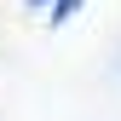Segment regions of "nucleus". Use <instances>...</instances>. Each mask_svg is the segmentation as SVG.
<instances>
[{
  "label": "nucleus",
  "mask_w": 121,
  "mask_h": 121,
  "mask_svg": "<svg viewBox=\"0 0 121 121\" xmlns=\"http://www.w3.org/2000/svg\"><path fill=\"white\" fill-rule=\"evenodd\" d=\"M75 6H81V0H58V6H52V23H69V17H75Z\"/></svg>",
  "instance_id": "nucleus-1"
},
{
  "label": "nucleus",
  "mask_w": 121,
  "mask_h": 121,
  "mask_svg": "<svg viewBox=\"0 0 121 121\" xmlns=\"http://www.w3.org/2000/svg\"><path fill=\"white\" fill-rule=\"evenodd\" d=\"M29 6H46V0H29Z\"/></svg>",
  "instance_id": "nucleus-2"
}]
</instances>
